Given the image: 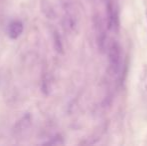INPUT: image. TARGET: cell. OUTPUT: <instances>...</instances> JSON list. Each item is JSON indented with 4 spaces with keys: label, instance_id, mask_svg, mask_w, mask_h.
<instances>
[{
    "label": "cell",
    "instance_id": "1",
    "mask_svg": "<svg viewBox=\"0 0 147 146\" xmlns=\"http://www.w3.org/2000/svg\"><path fill=\"white\" fill-rule=\"evenodd\" d=\"M121 47L118 44L116 41L111 44L110 48H109V62H110V66L112 68L113 72H118L121 66Z\"/></svg>",
    "mask_w": 147,
    "mask_h": 146
},
{
    "label": "cell",
    "instance_id": "2",
    "mask_svg": "<svg viewBox=\"0 0 147 146\" xmlns=\"http://www.w3.org/2000/svg\"><path fill=\"white\" fill-rule=\"evenodd\" d=\"M31 123H32V115L30 113H26L23 117L19 119L17 121V123L15 124L13 128V133L14 135L20 137L23 136L26 132L28 131V129L30 128Z\"/></svg>",
    "mask_w": 147,
    "mask_h": 146
},
{
    "label": "cell",
    "instance_id": "3",
    "mask_svg": "<svg viewBox=\"0 0 147 146\" xmlns=\"http://www.w3.org/2000/svg\"><path fill=\"white\" fill-rule=\"evenodd\" d=\"M23 23L19 20H13L7 26V35L11 39H17L23 32Z\"/></svg>",
    "mask_w": 147,
    "mask_h": 146
},
{
    "label": "cell",
    "instance_id": "4",
    "mask_svg": "<svg viewBox=\"0 0 147 146\" xmlns=\"http://www.w3.org/2000/svg\"><path fill=\"white\" fill-rule=\"evenodd\" d=\"M146 81H147V70H146Z\"/></svg>",
    "mask_w": 147,
    "mask_h": 146
},
{
    "label": "cell",
    "instance_id": "5",
    "mask_svg": "<svg viewBox=\"0 0 147 146\" xmlns=\"http://www.w3.org/2000/svg\"><path fill=\"white\" fill-rule=\"evenodd\" d=\"M146 18H147V11H146Z\"/></svg>",
    "mask_w": 147,
    "mask_h": 146
}]
</instances>
